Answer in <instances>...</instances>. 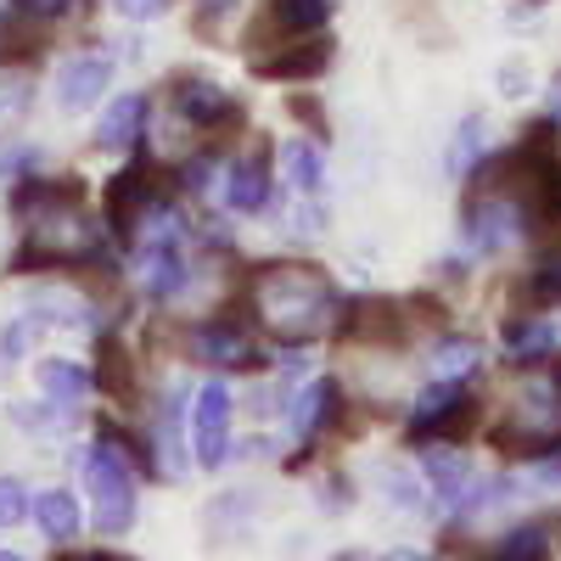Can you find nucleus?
Listing matches in <instances>:
<instances>
[{"instance_id":"nucleus-14","label":"nucleus","mask_w":561,"mask_h":561,"mask_svg":"<svg viewBox=\"0 0 561 561\" xmlns=\"http://www.w3.org/2000/svg\"><path fill=\"white\" fill-rule=\"evenodd\" d=\"M192 348L208 365H253V343L242 332H230V325H203V332L192 337Z\"/></svg>"},{"instance_id":"nucleus-6","label":"nucleus","mask_w":561,"mask_h":561,"mask_svg":"<svg viewBox=\"0 0 561 561\" xmlns=\"http://www.w3.org/2000/svg\"><path fill=\"white\" fill-rule=\"evenodd\" d=\"M192 449L203 466H225L230 460V393L219 382H208L192 404Z\"/></svg>"},{"instance_id":"nucleus-21","label":"nucleus","mask_w":561,"mask_h":561,"mask_svg":"<svg viewBox=\"0 0 561 561\" xmlns=\"http://www.w3.org/2000/svg\"><path fill=\"white\" fill-rule=\"evenodd\" d=\"M280 169H287L293 192H320V180H325V163L309 140H287V147H280Z\"/></svg>"},{"instance_id":"nucleus-10","label":"nucleus","mask_w":561,"mask_h":561,"mask_svg":"<svg viewBox=\"0 0 561 561\" xmlns=\"http://www.w3.org/2000/svg\"><path fill=\"white\" fill-rule=\"evenodd\" d=\"M140 124H147V102H140V96H118V102L102 113V124H96V147H102V152L135 147V140H140Z\"/></svg>"},{"instance_id":"nucleus-1","label":"nucleus","mask_w":561,"mask_h":561,"mask_svg":"<svg viewBox=\"0 0 561 561\" xmlns=\"http://www.w3.org/2000/svg\"><path fill=\"white\" fill-rule=\"evenodd\" d=\"M253 314L275 343H314L337 320V293L309 264H270L253 275Z\"/></svg>"},{"instance_id":"nucleus-13","label":"nucleus","mask_w":561,"mask_h":561,"mask_svg":"<svg viewBox=\"0 0 561 561\" xmlns=\"http://www.w3.org/2000/svg\"><path fill=\"white\" fill-rule=\"evenodd\" d=\"M325 62H332V45H325V39H304V34H298L293 51H280V57H259V73H264V79H298V73H320Z\"/></svg>"},{"instance_id":"nucleus-16","label":"nucleus","mask_w":561,"mask_h":561,"mask_svg":"<svg viewBox=\"0 0 561 561\" xmlns=\"http://www.w3.org/2000/svg\"><path fill=\"white\" fill-rule=\"evenodd\" d=\"M505 343H511V354L545 359V354H556V348H561V325H556L550 314H528V320H517V325L505 332Z\"/></svg>"},{"instance_id":"nucleus-8","label":"nucleus","mask_w":561,"mask_h":561,"mask_svg":"<svg viewBox=\"0 0 561 561\" xmlns=\"http://www.w3.org/2000/svg\"><path fill=\"white\" fill-rule=\"evenodd\" d=\"M152 180H147V169H124L118 180H113V192H107V214H113V225H118V237H140V219L152 214Z\"/></svg>"},{"instance_id":"nucleus-29","label":"nucleus","mask_w":561,"mask_h":561,"mask_svg":"<svg viewBox=\"0 0 561 561\" xmlns=\"http://www.w3.org/2000/svg\"><path fill=\"white\" fill-rule=\"evenodd\" d=\"M68 7H73V0H18L23 18H62Z\"/></svg>"},{"instance_id":"nucleus-12","label":"nucleus","mask_w":561,"mask_h":561,"mask_svg":"<svg viewBox=\"0 0 561 561\" xmlns=\"http://www.w3.org/2000/svg\"><path fill=\"white\" fill-rule=\"evenodd\" d=\"M325 18H332V0H270V7H264V23L275 34H287V39L314 34Z\"/></svg>"},{"instance_id":"nucleus-2","label":"nucleus","mask_w":561,"mask_h":561,"mask_svg":"<svg viewBox=\"0 0 561 561\" xmlns=\"http://www.w3.org/2000/svg\"><path fill=\"white\" fill-rule=\"evenodd\" d=\"M18 208L28 214L23 264H79L102 248L96 225L79 208V185H23Z\"/></svg>"},{"instance_id":"nucleus-24","label":"nucleus","mask_w":561,"mask_h":561,"mask_svg":"<svg viewBox=\"0 0 561 561\" xmlns=\"http://www.w3.org/2000/svg\"><path fill=\"white\" fill-rule=\"evenodd\" d=\"M483 118H466L460 124V135H455V152H449V169L455 174H472V163H478V152H483Z\"/></svg>"},{"instance_id":"nucleus-30","label":"nucleus","mask_w":561,"mask_h":561,"mask_svg":"<svg viewBox=\"0 0 561 561\" xmlns=\"http://www.w3.org/2000/svg\"><path fill=\"white\" fill-rule=\"evenodd\" d=\"M388 500H393L399 511H415V505H421V500H415V483H410V478H393V483H388Z\"/></svg>"},{"instance_id":"nucleus-31","label":"nucleus","mask_w":561,"mask_h":561,"mask_svg":"<svg viewBox=\"0 0 561 561\" xmlns=\"http://www.w3.org/2000/svg\"><path fill=\"white\" fill-rule=\"evenodd\" d=\"M219 18H230V0H203V7H197V23H203V28L219 23Z\"/></svg>"},{"instance_id":"nucleus-26","label":"nucleus","mask_w":561,"mask_h":561,"mask_svg":"<svg viewBox=\"0 0 561 561\" xmlns=\"http://www.w3.org/2000/svg\"><path fill=\"white\" fill-rule=\"evenodd\" d=\"M550 545H545V528H517V534H505L500 545H494V556H545Z\"/></svg>"},{"instance_id":"nucleus-17","label":"nucleus","mask_w":561,"mask_h":561,"mask_svg":"<svg viewBox=\"0 0 561 561\" xmlns=\"http://www.w3.org/2000/svg\"><path fill=\"white\" fill-rule=\"evenodd\" d=\"M421 466H427V483H433L438 505H460V494H466V460L455 449H427Z\"/></svg>"},{"instance_id":"nucleus-28","label":"nucleus","mask_w":561,"mask_h":561,"mask_svg":"<svg viewBox=\"0 0 561 561\" xmlns=\"http://www.w3.org/2000/svg\"><path fill=\"white\" fill-rule=\"evenodd\" d=\"M23 107H28V90H23V84H0V124L18 118Z\"/></svg>"},{"instance_id":"nucleus-19","label":"nucleus","mask_w":561,"mask_h":561,"mask_svg":"<svg viewBox=\"0 0 561 561\" xmlns=\"http://www.w3.org/2000/svg\"><path fill=\"white\" fill-rule=\"evenodd\" d=\"M180 113L197 118V124H214V118H230V96L208 79H185L180 84Z\"/></svg>"},{"instance_id":"nucleus-20","label":"nucleus","mask_w":561,"mask_h":561,"mask_svg":"<svg viewBox=\"0 0 561 561\" xmlns=\"http://www.w3.org/2000/svg\"><path fill=\"white\" fill-rule=\"evenodd\" d=\"M39 388H45V399H51V404H79L84 388H90V377H84L73 359H45L39 365Z\"/></svg>"},{"instance_id":"nucleus-23","label":"nucleus","mask_w":561,"mask_h":561,"mask_svg":"<svg viewBox=\"0 0 561 561\" xmlns=\"http://www.w3.org/2000/svg\"><path fill=\"white\" fill-rule=\"evenodd\" d=\"M483 359V348L478 343H466V337H449V343H438L433 348V377H444V382H460L466 370H472Z\"/></svg>"},{"instance_id":"nucleus-27","label":"nucleus","mask_w":561,"mask_h":561,"mask_svg":"<svg viewBox=\"0 0 561 561\" xmlns=\"http://www.w3.org/2000/svg\"><path fill=\"white\" fill-rule=\"evenodd\" d=\"M163 7H169V0H113V12L129 18V23H147V18H158Z\"/></svg>"},{"instance_id":"nucleus-4","label":"nucleus","mask_w":561,"mask_h":561,"mask_svg":"<svg viewBox=\"0 0 561 561\" xmlns=\"http://www.w3.org/2000/svg\"><path fill=\"white\" fill-rule=\"evenodd\" d=\"M84 483L96 494V528L102 534H124L135 523V478L124 466V449L113 438H102L84 455Z\"/></svg>"},{"instance_id":"nucleus-5","label":"nucleus","mask_w":561,"mask_h":561,"mask_svg":"<svg viewBox=\"0 0 561 561\" xmlns=\"http://www.w3.org/2000/svg\"><path fill=\"white\" fill-rule=\"evenodd\" d=\"M528 214L517 197H505L494 192V185H483V197L472 203V214H466V237H472L478 253H505V248H517L528 237Z\"/></svg>"},{"instance_id":"nucleus-7","label":"nucleus","mask_w":561,"mask_h":561,"mask_svg":"<svg viewBox=\"0 0 561 561\" xmlns=\"http://www.w3.org/2000/svg\"><path fill=\"white\" fill-rule=\"evenodd\" d=\"M113 84V62L107 57H73L57 73V107L62 113H84L102 102V90Z\"/></svg>"},{"instance_id":"nucleus-25","label":"nucleus","mask_w":561,"mask_h":561,"mask_svg":"<svg viewBox=\"0 0 561 561\" xmlns=\"http://www.w3.org/2000/svg\"><path fill=\"white\" fill-rule=\"evenodd\" d=\"M28 489L18 483V478H0V528H18L23 517H28Z\"/></svg>"},{"instance_id":"nucleus-22","label":"nucleus","mask_w":561,"mask_h":561,"mask_svg":"<svg viewBox=\"0 0 561 561\" xmlns=\"http://www.w3.org/2000/svg\"><path fill=\"white\" fill-rule=\"evenodd\" d=\"M332 404H337V388L332 382H314L309 393H298L293 399V438H314V427L332 415Z\"/></svg>"},{"instance_id":"nucleus-32","label":"nucleus","mask_w":561,"mask_h":561,"mask_svg":"<svg viewBox=\"0 0 561 561\" xmlns=\"http://www.w3.org/2000/svg\"><path fill=\"white\" fill-rule=\"evenodd\" d=\"M556 90H561V84H556ZM556 113H561V96H556Z\"/></svg>"},{"instance_id":"nucleus-11","label":"nucleus","mask_w":561,"mask_h":561,"mask_svg":"<svg viewBox=\"0 0 561 561\" xmlns=\"http://www.w3.org/2000/svg\"><path fill=\"white\" fill-rule=\"evenodd\" d=\"M185 280H192V270H185L180 242H152L147 248V293L152 298H180Z\"/></svg>"},{"instance_id":"nucleus-15","label":"nucleus","mask_w":561,"mask_h":561,"mask_svg":"<svg viewBox=\"0 0 561 561\" xmlns=\"http://www.w3.org/2000/svg\"><path fill=\"white\" fill-rule=\"evenodd\" d=\"M225 197H230L237 214H264L270 208V174H264V163H237V169H230Z\"/></svg>"},{"instance_id":"nucleus-3","label":"nucleus","mask_w":561,"mask_h":561,"mask_svg":"<svg viewBox=\"0 0 561 561\" xmlns=\"http://www.w3.org/2000/svg\"><path fill=\"white\" fill-rule=\"evenodd\" d=\"M494 444L517 449V455H545L561 444V365L550 354L517 382V393H511L500 427H494Z\"/></svg>"},{"instance_id":"nucleus-9","label":"nucleus","mask_w":561,"mask_h":561,"mask_svg":"<svg viewBox=\"0 0 561 561\" xmlns=\"http://www.w3.org/2000/svg\"><path fill=\"white\" fill-rule=\"evenodd\" d=\"M466 404H472V399H466V388H460V382H444V377H438V388H427V393L415 399V415H410V427H415V433H433V427H455V421L466 415Z\"/></svg>"},{"instance_id":"nucleus-18","label":"nucleus","mask_w":561,"mask_h":561,"mask_svg":"<svg viewBox=\"0 0 561 561\" xmlns=\"http://www.w3.org/2000/svg\"><path fill=\"white\" fill-rule=\"evenodd\" d=\"M34 523L45 528V539H73L79 534V500L51 489V494H39L34 500Z\"/></svg>"}]
</instances>
